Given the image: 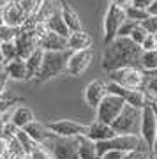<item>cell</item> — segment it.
I'll return each mask as SVG.
<instances>
[{
  "label": "cell",
  "mask_w": 157,
  "mask_h": 159,
  "mask_svg": "<svg viewBox=\"0 0 157 159\" xmlns=\"http://www.w3.org/2000/svg\"><path fill=\"white\" fill-rule=\"evenodd\" d=\"M85 101L88 104L90 108L97 110V106L102 102V99L108 96V87L104 81L101 80H94V81H90L88 85L85 87Z\"/></svg>",
  "instance_id": "4fadbf2b"
},
{
  "label": "cell",
  "mask_w": 157,
  "mask_h": 159,
  "mask_svg": "<svg viewBox=\"0 0 157 159\" xmlns=\"http://www.w3.org/2000/svg\"><path fill=\"white\" fill-rule=\"evenodd\" d=\"M28 159H53V156H51L43 145H37V147L32 150V154L28 156Z\"/></svg>",
  "instance_id": "836d02e7"
},
{
  "label": "cell",
  "mask_w": 157,
  "mask_h": 159,
  "mask_svg": "<svg viewBox=\"0 0 157 159\" xmlns=\"http://www.w3.org/2000/svg\"><path fill=\"white\" fill-rule=\"evenodd\" d=\"M140 25L146 30V34L157 35V18H155V16H148L146 20H143Z\"/></svg>",
  "instance_id": "d6a6232c"
},
{
  "label": "cell",
  "mask_w": 157,
  "mask_h": 159,
  "mask_svg": "<svg viewBox=\"0 0 157 159\" xmlns=\"http://www.w3.org/2000/svg\"><path fill=\"white\" fill-rule=\"evenodd\" d=\"M138 25H140L138 21H132V20H125V21L122 23L120 30H118L117 37H129V35L132 34V30H134Z\"/></svg>",
  "instance_id": "1f68e13d"
},
{
  "label": "cell",
  "mask_w": 157,
  "mask_h": 159,
  "mask_svg": "<svg viewBox=\"0 0 157 159\" xmlns=\"http://www.w3.org/2000/svg\"><path fill=\"white\" fill-rule=\"evenodd\" d=\"M125 104H127V102L123 101L122 97L113 96V94H108V96L102 99L101 104L97 106V117H96V120L111 125L113 122L118 119V115L122 113V110L125 108Z\"/></svg>",
  "instance_id": "52a82bcc"
},
{
  "label": "cell",
  "mask_w": 157,
  "mask_h": 159,
  "mask_svg": "<svg viewBox=\"0 0 157 159\" xmlns=\"http://www.w3.org/2000/svg\"><path fill=\"white\" fill-rule=\"evenodd\" d=\"M6 66V58H4V55H2V50H0V67H4Z\"/></svg>",
  "instance_id": "f6af8a7d"
},
{
  "label": "cell",
  "mask_w": 157,
  "mask_h": 159,
  "mask_svg": "<svg viewBox=\"0 0 157 159\" xmlns=\"http://www.w3.org/2000/svg\"><path fill=\"white\" fill-rule=\"evenodd\" d=\"M141 50L143 51H155L157 50V35H150L145 39V43L141 44Z\"/></svg>",
  "instance_id": "e575fe53"
},
{
  "label": "cell",
  "mask_w": 157,
  "mask_h": 159,
  "mask_svg": "<svg viewBox=\"0 0 157 159\" xmlns=\"http://www.w3.org/2000/svg\"><path fill=\"white\" fill-rule=\"evenodd\" d=\"M39 48H43L44 51H67L69 43H67V37H62L55 32H48L39 41Z\"/></svg>",
  "instance_id": "2e32d148"
},
{
  "label": "cell",
  "mask_w": 157,
  "mask_h": 159,
  "mask_svg": "<svg viewBox=\"0 0 157 159\" xmlns=\"http://www.w3.org/2000/svg\"><path fill=\"white\" fill-rule=\"evenodd\" d=\"M87 136L92 140V142H108V140H111V138L117 136V133L113 129L110 124H104V122H99V120H94L92 124L88 125V134Z\"/></svg>",
  "instance_id": "9a60e30c"
},
{
  "label": "cell",
  "mask_w": 157,
  "mask_h": 159,
  "mask_svg": "<svg viewBox=\"0 0 157 159\" xmlns=\"http://www.w3.org/2000/svg\"><path fill=\"white\" fill-rule=\"evenodd\" d=\"M43 2L44 0H23L20 6H21L23 12L27 14V18H35V14L39 12L41 6H43Z\"/></svg>",
  "instance_id": "83f0119b"
},
{
  "label": "cell",
  "mask_w": 157,
  "mask_h": 159,
  "mask_svg": "<svg viewBox=\"0 0 157 159\" xmlns=\"http://www.w3.org/2000/svg\"><path fill=\"white\" fill-rule=\"evenodd\" d=\"M125 154L127 152H118V150H110V152H106L104 156H102L101 159H123L125 157Z\"/></svg>",
  "instance_id": "ab89813d"
},
{
  "label": "cell",
  "mask_w": 157,
  "mask_h": 159,
  "mask_svg": "<svg viewBox=\"0 0 157 159\" xmlns=\"http://www.w3.org/2000/svg\"><path fill=\"white\" fill-rule=\"evenodd\" d=\"M148 76H152V78H157V69H155V71H154V73H150V74H148Z\"/></svg>",
  "instance_id": "681fc988"
},
{
  "label": "cell",
  "mask_w": 157,
  "mask_h": 159,
  "mask_svg": "<svg viewBox=\"0 0 157 159\" xmlns=\"http://www.w3.org/2000/svg\"><path fill=\"white\" fill-rule=\"evenodd\" d=\"M43 58H44V50H43V48H37V50L27 58V81L37 80L41 66H43Z\"/></svg>",
  "instance_id": "44dd1931"
},
{
  "label": "cell",
  "mask_w": 157,
  "mask_h": 159,
  "mask_svg": "<svg viewBox=\"0 0 157 159\" xmlns=\"http://www.w3.org/2000/svg\"><path fill=\"white\" fill-rule=\"evenodd\" d=\"M110 4H113V6H118V7H125L131 4V0H110Z\"/></svg>",
  "instance_id": "60d3db41"
},
{
  "label": "cell",
  "mask_w": 157,
  "mask_h": 159,
  "mask_svg": "<svg viewBox=\"0 0 157 159\" xmlns=\"http://www.w3.org/2000/svg\"><path fill=\"white\" fill-rule=\"evenodd\" d=\"M23 131H25V133H27L28 136L32 138L37 145H43L51 134V131L48 129V125L43 124V122H37V120H34L32 124H28Z\"/></svg>",
  "instance_id": "d6986e66"
},
{
  "label": "cell",
  "mask_w": 157,
  "mask_h": 159,
  "mask_svg": "<svg viewBox=\"0 0 157 159\" xmlns=\"http://www.w3.org/2000/svg\"><path fill=\"white\" fill-rule=\"evenodd\" d=\"M140 67L143 69L146 74H150V73L155 71L157 69V50L155 51H143Z\"/></svg>",
  "instance_id": "d4e9b609"
},
{
  "label": "cell",
  "mask_w": 157,
  "mask_h": 159,
  "mask_svg": "<svg viewBox=\"0 0 157 159\" xmlns=\"http://www.w3.org/2000/svg\"><path fill=\"white\" fill-rule=\"evenodd\" d=\"M94 58V50H83V51H71L67 60V74L69 76H81L88 69L90 62Z\"/></svg>",
  "instance_id": "8fae6325"
},
{
  "label": "cell",
  "mask_w": 157,
  "mask_h": 159,
  "mask_svg": "<svg viewBox=\"0 0 157 159\" xmlns=\"http://www.w3.org/2000/svg\"><path fill=\"white\" fill-rule=\"evenodd\" d=\"M141 143V138L138 134H117L115 138L108 140V142H99L96 143L97 147V156L99 159L110 150H118V152H131Z\"/></svg>",
  "instance_id": "5b68a950"
},
{
  "label": "cell",
  "mask_w": 157,
  "mask_h": 159,
  "mask_svg": "<svg viewBox=\"0 0 157 159\" xmlns=\"http://www.w3.org/2000/svg\"><path fill=\"white\" fill-rule=\"evenodd\" d=\"M48 129L56 134V136H65V138H79L88 134V125H83L76 120H55L48 122Z\"/></svg>",
  "instance_id": "30bf717a"
},
{
  "label": "cell",
  "mask_w": 157,
  "mask_h": 159,
  "mask_svg": "<svg viewBox=\"0 0 157 159\" xmlns=\"http://www.w3.org/2000/svg\"><path fill=\"white\" fill-rule=\"evenodd\" d=\"M2 104H4V102L0 101V113H2V111H6V110H9V108H6V106H2Z\"/></svg>",
  "instance_id": "7dc6e473"
},
{
  "label": "cell",
  "mask_w": 157,
  "mask_h": 159,
  "mask_svg": "<svg viewBox=\"0 0 157 159\" xmlns=\"http://www.w3.org/2000/svg\"><path fill=\"white\" fill-rule=\"evenodd\" d=\"M7 83H9V76L6 74V71H4V67H2V71H0V99H2L4 92H6Z\"/></svg>",
  "instance_id": "f35d334b"
},
{
  "label": "cell",
  "mask_w": 157,
  "mask_h": 159,
  "mask_svg": "<svg viewBox=\"0 0 157 159\" xmlns=\"http://www.w3.org/2000/svg\"><path fill=\"white\" fill-rule=\"evenodd\" d=\"M9 156V140L0 136V159H7Z\"/></svg>",
  "instance_id": "74e56055"
},
{
  "label": "cell",
  "mask_w": 157,
  "mask_h": 159,
  "mask_svg": "<svg viewBox=\"0 0 157 159\" xmlns=\"http://www.w3.org/2000/svg\"><path fill=\"white\" fill-rule=\"evenodd\" d=\"M125 20H127L125 9L110 4V7L106 11V16H104V43L106 44H110L113 39H117L118 30H120V27H122V23Z\"/></svg>",
  "instance_id": "9c48e42d"
},
{
  "label": "cell",
  "mask_w": 157,
  "mask_h": 159,
  "mask_svg": "<svg viewBox=\"0 0 157 159\" xmlns=\"http://www.w3.org/2000/svg\"><path fill=\"white\" fill-rule=\"evenodd\" d=\"M20 32H21V29H14L11 25L2 23L0 25V43H14Z\"/></svg>",
  "instance_id": "484cf974"
},
{
  "label": "cell",
  "mask_w": 157,
  "mask_h": 159,
  "mask_svg": "<svg viewBox=\"0 0 157 159\" xmlns=\"http://www.w3.org/2000/svg\"><path fill=\"white\" fill-rule=\"evenodd\" d=\"M71 55V50L67 51H44L43 66H41L39 76L35 81H48V80L60 76L62 73H67V60Z\"/></svg>",
  "instance_id": "7a4b0ae2"
},
{
  "label": "cell",
  "mask_w": 157,
  "mask_h": 159,
  "mask_svg": "<svg viewBox=\"0 0 157 159\" xmlns=\"http://www.w3.org/2000/svg\"><path fill=\"white\" fill-rule=\"evenodd\" d=\"M14 44H16L18 50V57L27 60L39 48V37L35 35L34 30H21L20 35L16 37V41H14Z\"/></svg>",
  "instance_id": "7c38bea8"
},
{
  "label": "cell",
  "mask_w": 157,
  "mask_h": 159,
  "mask_svg": "<svg viewBox=\"0 0 157 159\" xmlns=\"http://www.w3.org/2000/svg\"><path fill=\"white\" fill-rule=\"evenodd\" d=\"M46 27H48L50 32H55V34L62 35V37H67V39H69V35H71V30L67 29V25H65L64 18H62L60 9H58L56 12H53V14L46 20Z\"/></svg>",
  "instance_id": "7402d4cb"
},
{
  "label": "cell",
  "mask_w": 157,
  "mask_h": 159,
  "mask_svg": "<svg viewBox=\"0 0 157 159\" xmlns=\"http://www.w3.org/2000/svg\"><path fill=\"white\" fill-rule=\"evenodd\" d=\"M43 147L53 156V159H79V140L78 138L56 136L51 133Z\"/></svg>",
  "instance_id": "277c9868"
},
{
  "label": "cell",
  "mask_w": 157,
  "mask_h": 159,
  "mask_svg": "<svg viewBox=\"0 0 157 159\" xmlns=\"http://www.w3.org/2000/svg\"><path fill=\"white\" fill-rule=\"evenodd\" d=\"M146 12H148V16H155L157 18V0H154V4L146 9Z\"/></svg>",
  "instance_id": "b9f144b4"
},
{
  "label": "cell",
  "mask_w": 157,
  "mask_h": 159,
  "mask_svg": "<svg viewBox=\"0 0 157 159\" xmlns=\"http://www.w3.org/2000/svg\"><path fill=\"white\" fill-rule=\"evenodd\" d=\"M141 55H143V50L138 44H134L129 37H117L110 44H106L101 66L106 73L123 67H140Z\"/></svg>",
  "instance_id": "6da1fadb"
},
{
  "label": "cell",
  "mask_w": 157,
  "mask_h": 159,
  "mask_svg": "<svg viewBox=\"0 0 157 159\" xmlns=\"http://www.w3.org/2000/svg\"><path fill=\"white\" fill-rule=\"evenodd\" d=\"M155 115H157V108H155ZM152 154L157 156V136H155V145H154V148H152Z\"/></svg>",
  "instance_id": "ee69618b"
},
{
  "label": "cell",
  "mask_w": 157,
  "mask_h": 159,
  "mask_svg": "<svg viewBox=\"0 0 157 159\" xmlns=\"http://www.w3.org/2000/svg\"><path fill=\"white\" fill-rule=\"evenodd\" d=\"M6 120L2 119V115H0V136H2V134H4V129H6Z\"/></svg>",
  "instance_id": "7bdbcfd3"
},
{
  "label": "cell",
  "mask_w": 157,
  "mask_h": 159,
  "mask_svg": "<svg viewBox=\"0 0 157 159\" xmlns=\"http://www.w3.org/2000/svg\"><path fill=\"white\" fill-rule=\"evenodd\" d=\"M140 134L141 140L146 143V147L154 148L155 145V136H157V115H155V104L152 99L150 104H146L141 110V125H140Z\"/></svg>",
  "instance_id": "8992f818"
},
{
  "label": "cell",
  "mask_w": 157,
  "mask_h": 159,
  "mask_svg": "<svg viewBox=\"0 0 157 159\" xmlns=\"http://www.w3.org/2000/svg\"><path fill=\"white\" fill-rule=\"evenodd\" d=\"M4 71L9 76V80H16V81H27V60L23 58H14L11 62L4 66Z\"/></svg>",
  "instance_id": "ac0fdd59"
},
{
  "label": "cell",
  "mask_w": 157,
  "mask_h": 159,
  "mask_svg": "<svg viewBox=\"0 0 157 159\" xmlns=\"http://www.w3.org/2000/svg\"><path fill=\"white\" fill-rule=\"evenodd\" d=\"M154 4V0H131V4L129 6L132 7H138V9H143V11H146L148 7Z\"/></svg>",
  "instance_id": "8d00e7d4"
},
{
  "label": "cell",
  "mask_w": 157,
  "mask_h": 159,
  "mask_svg": "<svg viewBox=\"0 0 157 159\" xmlns=\"http://www.w3.org/2000/svg\"><path fill=\"white\" fill-rule=\"evenodd\" d=\"M34 120H35V115L28 106H18V108L12 110L11 122L16 125L18 129H25V127H27L28 124H32Z\"/></svg>",
  "instance_id": "ffe728a7"
},
{
  "label": "cell",
  "mask_w": 157,
  "mask_h": 159,
  "mask_svg": "<svg viewBox=\"0 0 157 159\" xmlns=\"http://www.w3.org/2000/svg\"><path fill=\"white\" fill-rule=\"evenodd\" d=\"M60 12H62V18H64L65 25H67V29L71 30V32H78V30H83V29H81V21H79L78 12L74 11V9L69 6L65 0H62Z\"/></svg>",
  "instance_id": "603a6c76"
},
{
  "label": "cell",
  "mask_w": 157,
  "mask_h": 159,
  "mask_svg": "<svg viewBox=\"0 0 157 159\" xmlns=\"http://www.w3.org/2000/svg\"><path fill=\"white\" fill-rule=\"evenodd\" d=\"M0 71H2V67H0Z\"/></svg>",
  "instance_id": "816d5d0a"
},
{
  "label": "cell",
  "mask_w": 157,
  "mask_h": 159,
  "mask_svg": "<svg viewBox=\"0 0 157 159\" xmlns=\"http://www.w3.org/2000/svg\"><path fill=\"white\" fill-rule=\"evenodd\" d=\"M125 16H127V20H132V21L141 23L143 20L148 18V12L143 11V9H138V7L127 6V7H125Z\"/></svg>",
  "instance_id": "f1b7e54d"
},
{
  "label": "cell",
  "mask_w": 157,
  "mask_h": 159,
  "mask_svg": "<svg viewBox=\"0 0 157 159\" xmlns=\"http://www.w3.org/2000/svg\"><path fill=\"white\" fill-rule=\"evenodd\" d=\"M108 74H110L111 83H117L129 90H145L146 83H148V74L141 67H123Z\"/></svg>",
  "instance_id": "3957f363"
},
{
  "label": "cell",
  "mask_w": 157,
  "mask_h": 159,
  "mask_svg": "<svg viewBox=\"0 0 157 159\" xmlns=\"http://www.w3.org/2000/svg\"><path fill=\"white\" fill-rule=\"evenodd\" d=\"M2 18H4V23L6 25H11L14 29H21L23 25L27 23V14L23 12L21 6L20 4H12V2H7L4 9H2Z\"/></svg>",
  "instance_id": "5bb4252c"
},
{
  "label": "cell",
  "mask_w": 157,
  "mask_h": 159,
  "mask_svg": "<svg viewBox=\"0 0 157 159\" xmlns=\"http://www.w3.org/2000/svg\"><path fill=\"white\" fill-rule=\"evenodd\" d=\"M6 4H7V0H0V11L4 9V6H6Z\"/></svg>",
  "instance_id": "bcb514c9"
},
{
  "label": "cell",
  "mask_w": 157,
  "mask_h": 159,
  "mask_svg": "<svg viewBox=\"0 0 157 159\" xmlns=\"http://www.w3.org/2000/svg\"><path fill=\"white\" fill-rule=\"evenodd\" d=\"M16 140L20 142V145H21V148L25 150V154H27V157L32 154V150H34L35 147H37V143L32 140V138L28 136L27 133L23 129H18V133H16Z\"/></svg>",
  "instance_id": "4316f807"
},
{
  "label": "cell",
  "mask_w": 157,
  "mask_h": 159,
  "mask_svg": "<svg viewBox=\"0 0 157 159\" xmlns=\"http://www.w3.org/2000/svg\"><path fill=\"white\" fill-rule=\"evenodd\" d=\"M67 43H69V50H71V51L92 50L94 37H92L88 32H85V30H78V32H71Z\"/></svg>",
  "instance_id": "e0dca14e"
},
{
  "label": "cell",
  "mask_w": 157,
  "mask_h": 159,
  "mask_svg": "<svg viewBox=\"0 0 157 159\" xmlns=\"http://www.w3.org/2000/svg\"><path fill=\"white\" fill-rule=\"evenodd\" d=\"M0 50H2V55L6 58V64L18 58V50L14 43H0Z\"/></svg>",
  "instance_id": "f546056e"
},
{
  "label": "cell",
  "mask_w": 157,
  "mask_h": 159,
  "mask_svg": "<svg viewBox=\"0 0 157 159\" xmlns=\"http://www.w3.org/2000/svg\"><path fill=\"white\" fill-rule=\"evenodd\" d=\"M79 159H99L97 156V147L96 142H92L88 136H79Z\"/></svg>",
  "instance_id": "cb8c5ba5"
},
{
  "label": "cell",
  "mask_w": 157,
  "mask_h": 159,
  "mask_svg": "<svg viewBox=\"0 0 157 159\" xmlns=\"http://www.w3.org/2000/svg\"><path fill=\"white\" fill-rule=\"evenodd\" d=\"M7 2H12V4H21L23 0H7Z\"/></svg>",
  "instance_id": "c3c4849f"
},
{
  "label": "cell",
  "mask_w": 157,
  "mask_h": 159,
  "mask_svg": "<svg viewBox=\"0 0 157 159\" xmlns=\"http://www.w3.org/2000/svg\"><path fill=\"white\" fill-rule=\"evenodd\" d=\"M4 23V18H2V11H0V25Z\"/></svg>",
  "instance_id": "f907efd6"
},
{
  "label": "cell",
  "mask_w": 157,
  "mask_h": 159,
  "mask_svg": "<svg viewBox=\"0 0 157 159\" xmlns=\"http://www.w3.org/2000/svg\"><path fill=\"white\" fill-rule=\"evenodd\" d=\"M152 97H157V78H152L148 76V83H146V89H145Z\"/></svg>",
  "instance_id": "d590c367"
},
{
  "label": "cell",
  "mask_w": 157,
  "mask_h": 159,
  "mask_svg": "<svg viewBox=\"0 0 157 159\" xmlns=\"http://www.w3.org/2000/svg\"><path fill=\"white\" fill-rule=\"evenodd\" d=\"M138 125H141V110H136L129 104H125L118 119L111 124L117 134H136Z\"/></svg>",
  "instance_id": "ba28073f"
},
{
  "label": "cell",
  "mask_w": 157,
  "mask_h": 159,
  "mask_svg": "<svg viewBox=\"0 0 157 159\" xmlns=\"http://www.w3.org/2000/svg\"><path fill=\"white\" fill-rule=\"evenodd\" d=\"M146 37H148V34H146V30L143 29L141 25H138V27H136V29L132 30V34L129 35V39L132 41L134 44H138L140 48H141V44L145 43V39H146Z\"/></svg>",
  "instance_id": "4dcf8cb0"
}]
</instances>
